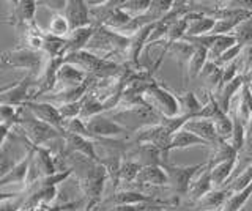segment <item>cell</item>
Here are the masks:
<instances>
[{"instance_id":"34","label":"cell","mask_w":252,"mask_h":211,"mask_svg":"<svg viewBox=\"0 0 252 211\" xmlns=\"http://www.w3.org/2000/svg\"><path fill=\"white\" fill-rule=\"evenodd\" d=\"M38 5H44L46 8L49 10H54V13H63L66 6V0H41V2H38Z\"/></svg>"},{"instance_id":"20","label":"cell","mask_w":252,"mask_h":211,"mask_svg":"<svg viewBox=\"0 0 252 211\" xmlns=\"http://www.w3.org/2000/svg\"><path fill=\"white\" fill-rule=\"evenodd\" d=\"M210 144L197 137L192 132L181 128L175 134H172L170 144H169V151L170 150H183V148H191V147H208Z\"/></svg>"},{"instance_id":"33","label":"cell","mask_w":252,"mask_h":211,"mask_svg":"<svg viewBox=\"0 0 252 211\" xmlns=\"http://www.w3.org/2000/svg\"><path fill=\"white\" fill-rule=\"evenodd\" d=\"M219 114H222V111H220V107L218 104L216 98L215 96H210L207 99V103L203 104L202 111L197 114L195 119L197 120H210V121H213Z\"/></svg>"},{"instance_id":"32","label":"cell","mask_w":252,"mask_h":211,"mask_svg":"<svg viewBox=\"0 0 252 211\" xmlns=\"http://www.w3.org/2000/svg\"><path fill=\"white\" fill-rule=\"evenodd\" d=\"M251 184H252V164L248 169H244L241 174L236 177L233 181L228 183L225 187L233 194V192H240L243 189H246V187H249Z\"/></svg>"},{"instance_id":"2","label":"cell","mask_w":252,"mask_h":211,"mask_svg":"<svg viewBox=\"0 0 252 211\" xmlns=\"http://www.w3.org/2000/svg\"><path fill=\"white\" fill-rule=\"evenodd\" d=\"M145 103L159 114L162 119H173L180 117V103L177 95H173L170 90H167L164 85L158 82H150L142 95Z\"/></svg>"},{"instance_id":"19","label":"cell","mask_w":252,"mask_h":211,"mask_svg":"<svg viewBox=\"0 0 252 211\" xmlns=\"http://www.w3.org/2000/svg\"><path fill=\"white\" fill-rule=\"evenodd\" d=\"M232 192L227 189V187H220V189H213L207 195L195 203L197 211H219L222 208L224 202L230 197Z\"/></svg>"},{"instance_id":"12","label":"cell","mask_w":252,"mask_h":211,"mask_svg":"<svg viewBox=\"0 0 252 211\" xmlns=\"http://www.w3.org/2000/svg\"><path fill=\"white\" fill-rule=\"evenodd\" d=\"M236 162H238V154L219 162H211V183L215 189L225 187L230 183V177L236 167Z\"/></svg>"},{"instance_id":"17","label":"cell","mask_w":252,"mask_h":211,"mask_svg":"<svg viewBox=\"0 0 252 211\" xmlns=\"http://www.w3.org/2000/svg\"><path fill=\"white\" fill-rule=\"evenodd\" d=\"M94 27L93 24L82 27V29H76V30H71L69 35L65 38L66 41V49H65V56H69V54H74L79 51H84L89 44L90 38L94 33Z\"/></svg>"},{"instance_id":"29","label":"cell","mask_w":252,"mask_h":211,"mask_svg":"<svg viewBox=\"0 0 252 211\" xmlns=\"http://www.w3.org/2000/svg\"><path fill=\"white\" fill-rule=\"evenodd\" d=\"M213 124H215V131H216V136L220 140H228V137L232 136V131H233V120L230 115L227 114H219L215 120H213Z\"/></svg>"},{"instance_id":"30","label":"cell","mask_w":252,"mask_h":211,"mask_svg":"<svg viewBox=\"0 0 252 211\" xmlns=\"http://www.w3.org/2000/svg\"><path fill=\"white\" fill-rule=\"evenodd\" d=\"M69 32H71V29H69L66 18L63 16V13H54L47 33H51L52 36H57V38H66Z\"/></svg>"},{"instance_id":"5","label":"cell","mask_w":252,"mask_h":211,"mask_svg":"<svg viewBox=\"0 0 252 211\" xmlns=\"http://www.w3.org/2000/svg\"><path fill=\"white\" fill-rule=\"evenodd\" d=\"M85 126L89 129V132L92 134L93 142L96 140H102V139H115L125 134H129V129L125 126V124L118 123L109 117L104 115H96L90 120H85Z\"/></svg>"},{"instance_id":"24","label":"cell","mask_w":252,"mask_h":211,"mask_svg":"<svg viewBox=\"0 0 252 211\" xmlns=\"http://www.w3.org/2000/svg\"><path fill=\"white\" fill-rule=\"evenodd\" d=\"M167 51H170L172 56L178 60V65H180L181 68H183L185 65H188L189 59H191V56L194 54L195 46L191 44V43H188V41H185V40H181V41H177V43L170 44L167 49H164L162 56H164V54L167 52Z\"/></svg>"},{"instance_id":"37","label":"cell","mask_w":252,"mask_h":211,"mask_svg":"<svg viewBox=\"0 0 252 211\" xmlns=\"http://www.w3.org/2000/svg\"><path fill=\"white\" fill-rule=\"evenodd\" d=\"M249 128H252V117H251V123H249Z\"/></svg>"},{"instance_id":"3","label":"cell","mask_w":252,"mask_h":211,"mask_svg":"<svg viewBox=\"0 0 252 211\" xmlns=\"http://www.w3.org/2000/svg\"><path fill=\"white\" fill-rule=\"evenodd\" d=\"M43 54L27 49H18L8 51L0 54V69H27L29 74H33L38 77L41 73V61Z\"/></svg>"},{"instance_id":"6","label":"cell","mask_w":252,"mask_h":211,"mask_svg":"<svg viewBox=\"0 0 252 211\" xmlns=\"http://www.w3.org/2000/svg\"><path fill=\"white\" fill-rule=\"evenodd\" d=\"M30 87H36V76L27 74L22 79L3 93H0V106H8V107H22L24 104L30 101L32 93L29 91Z\"/></svg>"},{"instance_id":"18","label":"cell","mask_w":252,"mask_h":211,"mask_svg":"<svg viewBox=\"0 0 252 211\" xmlns=\"http://www.w3.org/2000/svg\"><path fill=\"white\" fill-rule=\"evenodd\" d=\"M183 129L192 132L197 137H200L205 142H208L210 145H216L219 142V137L216 136V131H215V124L210 120H197V119H192V120H188L185 123Z\"/></svg>"},{"instance_id":"14","label":"cell","mask_w":252,"mask_h":211,"mask_svg":"<svg viewBox=\"0 0 252 211\" xmlns=\"http://www.w3.org/2000/svg\"><path fill=\"white\" fill-rule=\"evenodd\" d=\"M33 147L35 145H29L26 156L16 164V166L8 172L5 177L0 178V187L5 184H13V183H19V184H26L27 181V174H29V167H30V161L32 156H33Z\"/></svg>"},{"instance_id":"1","label":"cell","mask_w":252,"mask_h":211,"mask_svg":"<svg viewBox=\"0 0 252 211\" xmlns=\"http://www.w3.org/2000/svg\"><path fill=\"white\" fill-rule=\"evenodd\" d=\"M16 124L22 129V132L29 139V142L35 147H46L52 140L62 137L63 134L51 124H47L41 120L35 119L30 112H27L24 107L18 109V119Z\"/></svg>"},{"instance_id":"28","label":"cell","mask_w":252,"mask_h":211,"mask_svg":"<svg viewBox=\"0 0 252 211\" xmlns=\"http://www.w3.org/2000/svg\"><path fill=\"white\" fill-rule=\"evenodd\" d=\"M142 166L137 162H134L131 159H125L122 161L120 170H118V184H129V183H136L137 175L140 172Z\"/></svg>"},{"instance_id":"35","label":"cell","mask_w":252,"mask_h":211,"mask_svg":"<svg viewBox=\"0 0 252 211\" xmlns=\"http://www.w3.org/2000/svg\"><path fill=\"white\" fill-rule=\"evenodd\" d=\"M13 128V124H8V123H0V147L3 145V142L6 140L8 134Z\"/></svg>"},{"instance_id":"31","label":"cell","mask_w":252,"mask_h":211,"mask_svg":"<svg viewBox=\"0 0 252 211\" xmlns=\"http://www.w3.org/2000/svg\"><path fill=\"white\" fill-rule=\"evenodd\" d=\"M152 0H129V2H122L120 8L131 18H137L145 14L150 10Z\"/></svg>"},{"instance_id":"13","label":"cell","mask_w":252,"mask_h":211,"mask_svg":"<svg viewBox=\"0 0 252 211\" xmlns=\"http://www.w3.org/2000/svg\"><path fill=\"white\" fill-rule=\"evenodd\" d=\"M213 189H215V187H213V183H211V161H208V166L202 169L192 180V183L189 186V191H188V197L192 203H197L203 195H207Z\"/></svg>"},{"instance_id":"22","label":"cell","mask_w":252,"mask_h":211,"mask_svg":"<svg viewBox=\"0 0 252 211\" xmlns=\"http://www.w3.org/2000/svg\"><path fill=\"white\" fill-rule=\"evenodd\" d=\"M177 98H178V103H180V114L183 117H188L189 120L195 119L197 114L202 111L203 104L197 99L195 93L186 91L181 96H177Z\"/></svg>"},{"instance_id":"21","label":"cell","mask_w":252,"mask_h":211,"mask_svg":"<svg viewBox=\"0 0 252 211\" xmlns=\"http://www.w3.org/2000/svg\"><path fill=\"white\" fill-rule=\"evenodd\" d=\"M65 49H66L65 38H57L52 36L51 33H46L41 48V54L46 59H63L65 57Z\"/></svg>"},{"instance_id":"39","label":"cell","mask_w":252,"mask_h":211,"mask_svg":"<svg viewBox=\"0 0 252 211\" xmlns=\"http://www.w3.org/2000/svg\"><path fill=\"white\" fill-rule=\"evenodd\" d=\"M159 211H165V210H164V208H161V210H159Z\"/></svg>"},{"instance_id":"9","label":"cell","mask_w":252,"mask_h":211,"mask_svg":"<svg viewBox=\"0 0 252 211\" xmlns=\"http://www.w3.org/2000/svg\"><path fill=\"white\" fill-rule=\"evenodd\" d=\"M63 16L66 18L69 29H82L90 26V8L84 0H66V6L63 10Z\"/></svg>"},{"instance_id":"27","label":"cell","mask_w":252,"mask_h":211,"mask_svg":"<svg viewBox=\"0 0 252 211\" xmlns=\"http://www.w3.org/2000/svg\"><path fill=\"white\" fill-rule=\"evenodd\" d=\"M232 120H233V131H232V136L228 137V145H230L236 153L241 151V148L246 144V136H248V128L244 126V124L238 120V117L236 115H230Z\"/></svg>"},{"instance_id":"36","label":"cell","mask_w":252,"mask_h":211,"mask_svg":"<svg viewBox=\"0 0 252 211\" xmlns=\"http://www.w3.org/2000/svg\"><path fill=\"white\" fill-rule=\"evenodd\" d=\"M161 208H162V207H158V205H152V207H148V208H147L145 211H159Z\"/></svg>"},{"instance_id":"23","label":"cell","mask_w":252,"mask_h":211,"mask_svg":"<svg viewBox=\"0 0 252 211\" xmlns=\"http://www.w3.org/2000/svg\"><path fill=\"white\" fill-rule=\"evenodd\" d=\"M207 61H208V51L202 48V46H195V51L186 65L189 79H195L197 76H200L203 66L207 65Z\"/></svg>"},{"instance_id":"8","label":"cell","mask_w":252,"mask_h":211,"mask_svg":"<svg viewBox=\"0 0 252 211\" xmlns=\"http://www.w3.org/2000/svg\"><path fill=\"white\" fill-rule=\"evenodd\" d=\"M22 107L33 115L35 119L51 124L52 128H55L63 134V119L59 112V109L54 104L44 103V101H27Z\"/></svg>"},{"instance_id":"25","label":"cell","mask_w":252,"mask_h":211,"mask_svg":"<svg viewBox=\"0 0 252 211\" xmlns=\"http://www.w3.org/2000/svg\"><path fill=\"white\" fill-rule=\"evenodd\" d=\"M236 43L238 41H236V38L233 35H216L213 46L208 49V60L216 61L228 48H232Z\"/></svg>"},{"instance_id":"11","label":"cell","mask_w":252,"mask_h":211,"mask_svg":"<svg viewBox=\"0 0 252 211\" xmlns=\"http://www.w3.org/2000/svg\"><path fill=\"white\" fill-rule=\"evenodd\" d=\"M16 145H24V144H21L14 132L10 131V134H8L3 145L0 147V178L5 177L8 172H10L16 166V164L21 161V159H18ZM24 147H26V145H24Z\"/></svg>"},{"instance_id":"7","label":"cell","mask_w":252,"mask_h":211,"mask_svg":"<svg viewBox=\"0 0 252 211\" xmlns=\"http://www.w3.org/2000/svg\"><path fill=\"white\" fill-rule=\"evenodd\" d=\"M10 5H11V11L3 19L5 24H10L18 30L21 27H26L32 24V22H35L38 2H33V0H11Z\"/></svg>"},{"instance_id":"15","label":"cell","mask_w":252,"mask_h":211,"mask_svg":"<svg viewBox=\"0 0 252 211\" xmlns=\"http://www.w3.org/2000/svg\"><path fill=\"white\" fill-rule=\"evenodd\" d=\"M232 115L238 117V120L249 129V123L252 117V87L246 81H243L240 95H238V103H236L235 112Z\"/></svg>"},{"instance_id":"10","label":"cell","mask_w":252,"mask_h":211,"mask_svg":"<svg viewBox=\"0 0 252 211\" xmlns=\"http://www.w3.org/2000/svg\"><path fill=\"white\" fill-rule=\"evenodd\" d=\"M87 79H89V76H87L85 73H82L81 69H77L73 65L63 63L59 69V73H57V85H55L52 93L76 89V87H79V85H82Z\"/></svg>"},{"instance_id":"16","label":"cell","mask_w":252,"mask_h":211,"mask_svg":"<svg viewBox=\"0 0 252 211\" xmlns=\"http://www.w3.org/2000/svg\"><path fill=\"white\" fill-rule=\"evenodd\" d=\"M136 184H148V186H167L169 177L165 174L161 164H152V166H144L140 169Z\"/></svg>"},{"instance_id":"38","label":"cell","mask_w":252,"mask_h":211,"mask_svg":"<svg viewBox=\"0 0 252 211\" xmlns=\"http://www.w3.org/2000/svg\"><path fill=\"white\" fill-rule=\"evenodd\" d=\"M249 208H251V210H252V203H251V205H249Z\"/></svg>"},{"instance_id":"26","label":"cell","mask_w":252,"mask_h":211,"mask_svg":"<svg viewBox=\"0 0 252 211\" xmlns=\"http://www.w3.org/2000/svg\"><path fill=\"white\" fill-rule=\"evenodd\" d=\"M251 195H252V184L240 192H233L230 197L224 202L222 208L219 211H243V208L246 207L248 200L251 199Z\"/></svg>"},{"instance_id":"4","label":"cell","mask_w":252,"mask_h":211,"mask_svg":"<svg viewBox=\"0 0 252 211\" xmlns=\"http://www.w3.org/2000/svg\"><path fill=\"white\" fill-rule=\"evenodd\" d=\"M161 166L169 177L170 189L177 194V197H180V195H188L192 180L202 169L208 166V162L197 164V166H173V164H161Z\"/></svg>"}]
</instances>
